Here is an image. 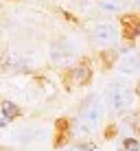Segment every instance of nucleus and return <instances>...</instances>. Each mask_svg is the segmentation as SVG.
<instances>
[{
	"label": "nucleus",
	"mask_w": 140,
	"mask_h": 151,
	"mask_svg": "<svg viewBox=\"0 0 140 151\" xmlns=\"http://www.w3.org/2000/svg\"><path fill=\"white\" fill-rule=\"evenodd\" d=\"M105 99H107V103L112 105L114 112H127V110H131V105H134V92H131V88L125 86V83H118V81L107 86Z\"/></svg>",
	"instance_id": "1"
},
{
	"label": "nucleus",
	"mask_w": 140,
	"mask_h": 151,
	"mask_svg": "<svg viewBox=\"0 0 140 151\" xmlns=\"http://www.w3.org/2000/svg\"><path fill=\"white\" fill-rule=\"evenodd\" d=\"M103 121V103L101 101H90L81 112V125L85 129H96L98 123Z\"/></svg>",
	"instance_id": "2"
},
{
	"label": "nucleus",
	"mask_w": 140,
	"mask_h": 151,
	"mask_svg": "<svg viewBox=\"0 0 140 151\" xmlns=\"http://www.w3.org/2000/svg\"><path fill=\"white\" fill-rule=\"evenodd\" d=\"M118 37V31L114 24L110 22H101V24H96L94 29H92V40L96 42V44H101V46H110L114 44Z\"/></svg>",
	"instance_id": "3"
},
{
	"label": "nucleus",
	"mask_w": 140,
	"mask_h": 151,
	"mask_svg": "<svg viewBox=\"0 0 140 151\" xmlns=\"http://www.w3.org/2000/svg\"><path fill=\"white\" fill-rule=\"evenodd\" d=\"M118 70L121 72H127V75H134V72L140 70V55L136 53H125L118 61Z\"/></svg>",
	"instance_id": "4"
},
{
	"label": "nucleus",
	"mask_w": 140,
	"mask_h": 151,
	"mask_svg": "<svg viewBox=\"0 0 140 151\" xmlns=\"http://www.w3.org/2000/svg\"><path fill=\"white\" fill-rule=\"evenodd\" d=\"M50 57H53L55 64H70L72 57H75V53H72V48H68V46L64 44V48H61V44H55L53 50H50Z\"/></svg>",
	"instance_id": "5"
},
{
	"label": "nucleus",
	"mask_w": 140,
	"mask_h": 151,
	"mask_svg": "<svg viewBox=\"0 0 140 151\" xmlns=\"http://www.w3.org/2000/svg\"><path fill=\"white\" fill-rule=\"evenodd\" d=\"M127 4H129V0H101V2H98V7H101L103 11L116 13V11H123Z\"/></svg>",
	"instance_id": "6"
},
{
	"label": "nucleus",
	"mask_w": 140,
	"mask_h": 151,
	"mask_svg": "<svg viewBox=\"0 0 140 151\" xmlns=\"http://www.w3.org/2000/svg\"><path fill=\"white\" fill-rule=\"evenodd\" d=\"M2 114H4V118H7V121L15 118V116H18V107H15V103L4 101V103H2Z\"/></svg>",
	"instance_id": "7"
},
{
	"label": "nucleus",
	"mask_w": 140,
	"mask_h": 151,
	"mask_svg": "<svg viewBox=\"0 0 140 151\" xmlns=\"http://www.w3.org/2000/svg\"><path fill=\"white\" fill-rule=\"evenodd\" d=\"M125 149H127V151H138V149H140L138 140H131V138H129L127 142H125Z\"/></svg>",
	"instance_id": "8"
},
{
	"label": "nucleus",
	"mask_w": 140,
	"mask_h": 151,
	"mask_svg": "<svg viewBox=\"0 0 140 151\" xmlns=\"http://www.w3.org/2000/svg\"><path fill=\"white\" fill-rule=\"evenodd\" d=\"M81 70H77V81H85L88 79V68L85 66H79Z\"/></svg>",
	"instance_id": "9"
},
{
	"label": "nucleus",
	"mask_w": 140,
	"mask_h": 151,
	"mask_svg": "<svg viewBox=\"0 0 140 151\" xmlns=\"http://www.w3.org/2000/svg\"><path fill=\"white\" fill-rule=\"evenodd\" d=\"M70 2H75V4H85L88 0H70Z\"/></svg>",
	"instance_id": "10"
},
{
	"label": "nucleus",
	"mask_w": 140,
	"mask_h": 151,
	"mask_svg": "<svg viewBox=\"0 0 140 151\" xmlns=\"http://www.w3.org/2000/svg\"><path fill=\"white\" fill-rule=\"evenodd\" d=\"M2 125H4V121H0V127H2Z\"/></svg>",
	"instance_id": "11"
},
{
	"label": "nucleus",
	"mask_w": 140,
	"mask_h": 151,
	"mask_svg": "<svg viewBox=\"0 0 140 151\" xmlns=\"http://www.w3.org/2000/svg\"><path fill=\"white\" fill-rule=\"evenodd\" d=\"M138 94H140V86H138Z\"/></svg>",
	"instance_id": "12"
},
{
	"label": "nucleus",
	"mask_w": 140,
	"mask_h": 151,
	"mask_svg": "<svg viewBox=\"0 0 140 151\" xmlns=\"http://www.w3.org/2000/svg\"><path fill=\"white\" fill-rule=\"evenodd\" d=\"M136 2H138V4H140V0H136Z\"/></svg>",
	"instance_id": "13"
}]
</instances>
